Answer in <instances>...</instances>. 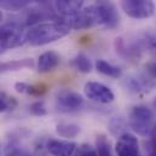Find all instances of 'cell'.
<instances>
[{
	"mask_svg": "<svg viewBox=\"0 0 156 156\" xmlns=\"http://www.w3.org/2000/svg\"><path fill=\"white\" fill-rule=\"evenodd\" d=\"M94 6L97 7L102 24L108 29H115L119 24V12L113 0H96Z\"/></svg>",
	"mask_w": 156,
	"mask_h": 156,
	"instance_id": "52a82bcc",
	"label": "cell"
},
{
	"mask_svg": "<svg viewBox=\"0 0 156 156\" xmlns=\"http://www.w3.org/2000/svg\"><path fill=\"white\" fill-rule=\"evenodd\" d=\"M34 61L32 58L17 59V61H9L0 63V74L9 73V72H18L22 69H29L34 67Z\"/></svg>",
	"mask_w": 156,
	"mask_h": 156,
	"instance_id": "4fadbf2b",
	"label": "cell"
},
{
	"mask_svg": "<svg viewBox=\"0 0 156 156\" xmlns=\"http://www.w3.org/2000/svg\"><path fill=\"white\" fill-rule=\"evenodd\" d=\"M15 105H16V101L13 99V97L5 96L4 93L0 96V114L10 108H13Z\"/></svg>",
	"mask_w": 156,
	"mask_h": 156,
	"instance_id": "44dd1931",
	"label": "cell"
},
{
	"mask_svg": "<svg viewBox=\"0 0 156 156\" xmlns=\"http://www.w3.org/2000/svg\"><path fill=\"white\" fill-rule=\"evenodd\" d=\"M147 72L149 73V75L153 79H156V62H150L145 66Z\"/></svg>",
	"mask_w": 156,
	"mask_h": 156,
	"instance_id": "cb8c5ba5",
	"label": "cell"
},
{
	"mask_svg": "<svg viewBox=\"0 0 156 156\" xmlns=\"http://www.w3.org/2000/svg\"><path fill=\"white\" fill-rule=\"evenodd\" d=\"M62 20L70 27V29H75V30L87 29V28L102 24L99 12L94 5L85 7V9L80 10L78 13H75L70 17H64Z\"/></svg>",
	"mask_w": 156,
	"mask_h": 156,
	"instance_id": "3957f363",
	"label": "cell"
},
{
	"mask_svg": "<svg viewBox=\"0 0 156 156\" xmlns=\"http://www.w3.org/2000/svg\"><path fill=\"white\" fill-rule=\"evenodd\" d=\"M33 4H42V0H0V6L7 11H21Z\"/></svg>",
	"mask_w": 156,
	"mask_h": 156,
	"instance_id": "5bb4252c",
	"label": "cell"
},
{
	"mask_svg": "<svg viewBox=\"0 0 156 156\" xmlns=\"http://www.w3.org/2000/svg\"><path fill=\"white\" fill-rule=\"evenodd\" d=\"M56 132L59 137H63L67 139L75 138L80 133V126L72 122H59L56 126Z\"/></svg>",
	"mask_w": 156,
	"mask_h": 156,
	"instance_id": "2e32d148",
	"label": "cell"
},
{
	"mask_svg": "<svg viewBox=\"0 0 156 156\" xmlns=\"http://www.w3.org/2000/svg\"><path fill=\"white\" fill-rule=\"evenodd\" d=\"M28 87L29 85L26 83V82H16L15 83V90L18 92V93H24L28 91Z\"/></svg>",
	"mask_w": 156,
	"mask_h": 156,
	"instance_id": "d4e9b609",
	"label": "cell"
},
{
	"mask_svg": "<svg viewBox=\"0 0 156 156\" xmlns=\"http://www.w3.org/2000/svg\"><path fill=\"white\" fill-rule=\"evenodd\" d=\"M115 151L117 156H140L138 138L128 132L122 133L115 144Z\"/></svg>",
	"mask_w": 156,
	"mask_h": 156,
	"instance_id": "ba28073f",
	"label": "cell"
},
{
	"mask_svg": "<svg viewBox=\"0 0 156 156\" xmlns=\"http://www.w3.org/2000/svg\"><path fill=\"white\" fill-rule=\"evenodd\" d=\"M85 0H56L55 6L57 12L64 17H70L82 10Z\"/></svg>",
	"mask_w": 156,
	"mask_h": 156,
	"instance_id": "7c38bea8",
	"label": "cell"
},
{
	"mask_svg": "<svg viewBox=\"0 0 156 156\" xmlns=\"http://www.w3.org/2000/svg\"><path fill=\"white\" fill-rule=\"evenodd\" d=\"M122 11L133 20L150 18L155 13L153 0H120Z\"/></svg>",
	"mask_w": 156,
	"mask_h": 156,
	"instance_id": "277c9868",
	"label": "cell"
},
{
	"mask_svg": "<svg viewBox=\"0 0 156 156\" xmlns=\"http://www.w3.org/2000/svg\"><path fill=\"white\" fill-rule=\"evenodd\" d=\"M153 105H154V108L156 109V97L154 98V101H153Z\"/></svg>",
	"mask_w": 156,
	"mask_h": 156,
	"instance_id": "83f0119b",
	"label": "cell"
},
{
	"mask_svg": "<svg viewBox=\"0 0 156 156\" xmlns=\"http://www.w3.org/2000/svg\"><path fill=\"white\" fill-rule=\"evenodd\" d=\"M76 149V143L72 140L50 139L47 142V150L52 156H74Z\"/></svg>",
	"mask_w": 156,
	"mask_h": 156,
	"instance_id": "9c48e42d",
	"label": "cell"
},
{
	"mask_svg": "<svg viewBox=\"0 0 156 156\" xmlns=\"http://www.w3.org/2000/svg\"><path fill=\"white\" fill-rule=\"evenodd\" d=\"M126 86H127V88L129 91L136 92V93L143 92V91H145L148 88V86L145 85V82L142 81L140 79L138 78H128L126 80Z\"/></svg>",
	"mask_w": 156,
	"mask_h": 156,
	"instance_id": "d6986e66",
	"label": "cell"
},
{
	"mask_svg": "<svg viewBox=\"0 0 156 156\" xmlns=\"http://www.w3.org/2000/svg\"><path fill=\"white\" fill-rule=\"evenodd\" d=\"M96 151L98 156H113L112 154V148H110V143L107 139L105 136L101 134L97 137L96 139Z\"/></svg>",
	"mask_w": 156,
	"mask_h": 156,
	"instance_id": "ac0fdd59",
	"label": "cell"
},
{
	"mask_svg": "<svg viewBox=\"0 0 156 156\" xmlns=\"http://www.w3.org/2000/svg\"><path fill=\"white\" fill-rule=\"evenodd\" d=\"M131 126L140 136H147L151 132V121L154 113L145 105H136L131 110Z\"/></svg>",
	"mask_w": 156,
	"mask_h": 156,
	"instance_id": "5b68a950",
	"label": "cell"
},
{
	"mask_svg": "<svg viewBox=\"0 0 156 156\" xmlns=\"http://www.w3.org/2000/svg\"><path fill=\"white\" fill-rule=\"evenodd\" d=\"M72 66L79 70L80 73H83V74H88L92 72L93 69V64L90 59L88 56H86L83 52H79L78 55L73 58L72 61Z\"/></svg>",
	"mask_w": 156,
	"mask_h": 156,
	"instance_id": "e0dca14e",
	"label": "cell"
},
{
	"mask_svg": "<svg viewBox=\"0 0 156 156\" xmlns=\"http://www.w3.org/2000/svg\"><path fill=\"white\" fill-rule=\"evenodd\" d=\"M50 1H53V0H42V5H47V6H48V2H50ZM55 1H56V0H55Z\"/></svg>",
	"mask_w": 156,
	"mask_h": 156,
	"instance_id": "4316f807",
	"label": "cell"
},
{
	"mask_svg": "<svg viewBox=\"0 0 156 156\" xmlns=\"http://www.w3.org/2000/svg\"><path fill=\"white\" fill-rule=\"evenodd\" d=\"M24 42H27L26 32L21 23L11 21L0 26V55L6 50L18 47Z\"/></svg>",
	"mask_w": 156,
	"mask_h": 156,
	"instance_id": "7a4b0ae2",
	"label": "cell"
},
{
	"mask_svg": "<svg viewBox=\"0 0 156 156\" xmlns=\"http://www.w3.org/2000/svg\"><path fill=\"white\" fill-rule=\"evenodd\" d=\"M61 62V56L56 51H46L41 53L38 59V72L48 73L55 70Z\"/></svg>",
	"mask_w": 156,
	"mask_h": 156,
	"instance_id": "8fae6325",
	"label": "cell"
},
{
	"mask_svg": "<svg viewBox=\"0 0 156 156\" xmlns=\"http://www.w3.org/2000/svg\"><path fill=\"white\" fill-rule=\"evenodd\" d=\"M6 156H20V154H18L16 150H10V151L6 154Z\"/></svg>",
	"mask_w": 156,
	"mask_h": 156,
	"instance_id": "484cf974",
	"label": "cell"
},
{
	"mask_svg": "<svg viewBox=\"0 0 156 156\" xmlns=\"http://www.w3.org/2000/svg\"><path fill=\"white\" fill-rule=\"evenodd\" d=\"M94 66H96V69L101 74H103L105 76H109V78H120L121 74H122V70L119 67L104 61V59H97Z\"/></svg>",
	"mask_w": 156,
	"mask_h": 156,
	"instance_id": "9a60e30c",
	"label": "cell"
},
{
	"mask_svg": "<svg viewBox=\"0 0 156 156\" xmlns=\"http://www.w3.org/2000/svg\"><path fill=\"white\" fill-rule=\"evenodd\" d=\"M70 27L63 21L42 22L26 30V40L32 46H44L64 38L70 33Z\"/></svg>",
	"mask_w": 156,
	"mask_h": 156,
	"instance_id": "6da1fadb",
	"label": "cell"
},
{
	"mask_svg": "<svg viewBox=\"0 0 156 156\" xmlns=\"http://www.w3.org/2000/svg\"><path fill=\"white\" fill-rule=\"evenodd\" d=\"M47 91V86L44 83H38V85H29L27 93L32 96H42Z\"/></svg>",
	"mask_w": 156,
	"mask_h": 156,
	"instance_id": "603a6c76",
	"label": "cell"
},
{
	"mask_svg": "<svg viewBox=\"0 0 156 156\" xmlns=\"http://www.w3.org/2000/svg\"><path fill=\"white\" fill-rule=\"evenodd\" d=\"M1 21H2V12L0 11V23H1Z\"/></svg>",
	"mask_w": 156,
	"mask_h": 156,
	"instance_id": "f1b7e54d",
	"label": "cell"
},
{
	"mask_svg": "<svg viewBox=\"0 0 156 156\" xmlns=\"http://www.w3.org/2000/svg\"><path fill=\"white\" fill-rule=\"evenodd\" d=\"M29 110H30V113H32L34 116H45V115L47 114V109H46L44 102H41V101L32 103Z\"/></svg>",
	"mask_w": 156,
	"mask_h": 156,
	"instance_id": "ffe728a7",
	"label": "cell"
},
{
	"mask_svg": "<svg viewBox=\"0 0 156 156\" xmlns=\"http://www.w3.org/2000/svg\"><path fill=\"white\" fill-rule=\"evenodd\" d=\"M83 92L88 99L101 103V104H110L115 99V94L112 91V88L97 81L86 82L83 87Z\"/></svg>",
	"mask_w": 156,
	"mask_h": 156,
	"instance_id": "8992f818",
	"label": "cell"
},
{
	"mask_svg": "<svg viewBox=\"0 0 156 156\" xmlns=\"http://www.w3.org/2000/svg\"><path fill=\"white\" fill-rule=\"evenodd\" d=\"M74 156H98V154L93 147H91L88 144H82L79 147Z\"/></svg>",
	"mask_w": 156,
	"mask_h": 156,
	"instance_id": "7402d4cb",
	"label": "cell"
},
{
	"mask_svg": "<svg viewBox=\"0 0 156 156\" xmlns=\"http://www.w3.org/2000/svg\"><path fill=\"white\" fill-rule=\"evenodd\" d=\"M57 102L62 108L74 110L83 104V97L72 90H62L57 93Z\"/></svg>",
	"mask_w": 156,
	"mask_h": 156,
	"instance_id": "30bf717a",
	"label": "cell"
}]
</instances>
